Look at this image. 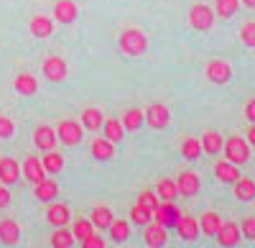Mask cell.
<instances>
[{
	"label": "cell",
	"mask_w": 255,
	"mask_h": 248,
	"mask_svg": "<svg viewBox=\"0 0 255 248\" xmlns=\"http://www.w3.org/2000/svg\"><path fill=\"white\" fill-rule=\"evenodd\" d=\"M51 33H54V20H51V18L36 15V18L31 20V36H36V38H49Z\"/></svg>",
	"instance_id": "f1b7e54d"
},
{
	"label": "cell",
	"mask_w": 255,
	"mask_h": 248,
	"mask_svg": "<svg viewBox=\"0 0 255 248\" xmlns=\"http://www.w3.org/2000/svg\"><path fill=\"white\" fill-rule=\"evenodd\" d=\"M69 74V67H67V61H64L61 56H49L44 61V77L51 79V82H61V79H67Z\"/></svg>",
	"instance_id": "7c38bea8"
},
{
	"label": "cell",
	"mask_w": 255,
	"mask_h": 248,
	"mask_svg": "<svg viewBox=\"0 0 255 248\" xmlns=\"http://www.w3.org/2000/svg\"><path fill=\"white\" fill-rule=\"evenodd\" d=\"M113 210L108 208V205H97V208H92V213H90V220H92V225L95 228H100V231H105L108 225L113 223Z\"/></svg>",
	"instance_id": "83f0119b"
},
{
	"label": "cell",
	"mask_w": 255,
	"mask_h": 248,
	"mask_svg": "<svg viewBox=\"0 0 255 248\" xmlns=\"http://www.w3.org/2000/svg\"><path fill=\"white\" fill-rule=\"evenodd\" d=\"M90 154L97 161H110V159H115V143L108 138H95L90 146Z\"/></svg>",
	"instance_id": "e0dca14e"
},
{
	"label": "cell",
	"mask_w": 255,
	"mask_h": 248,
	"mask_svg": "<svg viewBox=\"0 0 255 248\" xmlns=\"http://www.w3.org/2000/svg\"><path fill=\"white\" fill-rule=\"evenodd\" d=\"M54 18L59 20V23H64V26L74 23V20H77V5H74V0H56Z\"/></svg>",
	"instance_id": "2e32d148"
},
{
	"label": "cell",
	"mask_w": 255,
	"mask_h": 248,
	"mask_svg": "<svg viewBox=\"0 0 255 248\" xmlns=\"http://www.w3.org/2000/svg\"><path fill=\"white\" fill-rule=\"evenodd\" d=\"M33 195H36V200H41V202H51V200H56V195H59V184H56V179H41L38 184H33Z\"/></svg>",
	"instance_id": "44dd1931"
},
{
	"label": "cell",
	"mask_w": 255,
	"mask_h": 248,
	"mask_svg": "<svg viewBox=\"0 0 255 248\" xmlns=\"http://www.w3.org/2000/svg\"><path fill=\"white\" fill-rule=\"evenodd\" d=\"M199 141H202V154H209V156L220 154L222 146H225V136L217 133V131H207Z\"/></svg>",
	"instance_id": "7402d4cb"
},
{
	"label": "cell",
	"mask_w": 255,
	"mask_h": 248,
	"mask_svg": "<svg viewBox=\"0 0 255 248\" xmlns=\"http://www.w3.org/2000/svg\"><path fill=\"white\" fill-rule=\"evenodd\" d=\"M10 205V190L8 184H0V208H8Z\"/></svg>",
	"instance_id": "f6af8a7d"
},
{
	"label": "cell",
	"mask_w": 255,
	"mask_h": 248,
	"mask_svg": "<svg viewBox=\"0 0 255 248\" xmlns=\"http://www.w3.org/2000/svg\"><path fill=\"white\" fill-rule=\"evenodd\" d=\"M156 195L161 202H174L179 197V190H176V179H158L156 184Z\"/></svg>",
	"instance_id": "f546056e"
},
{
	"label": "cell",
	"mask_w": 255,
	"mask_h": 248,
	"mask_svg": "<svg viewBox=\"0 0 255 248\" xmlns=\"http://www.w3.org/2000/svg\"><path fill=\"white\" fill-rule=\"evenodd\" d=\"M82 133H84V126L79 120H61L56 126V138L64 143V146H77L82 141Z\"/></svg>",
	"instance_id": "277c9868"
},
{
	"label": "cell",
	"mask_w": 255,
	"mask_h": 248,
	"mask_svg": "<svg viewBox=\"0 0 255 248\" xmlns=\"http://www.w3.org/2000/svg\"><path fill=\"white\" fill-rule=\"evenodd\" d=\"M33 143H36L41 151H54L56 143H59L56 128H51V126H36V131H33Z\"/></svg>",
	"instance_id": "8fae6325"
},
{
	"label": "cell",
	"mask_w": 255,
	"mask_h": 248,
	"mask_svg": "<svg viewBox=\"0 0 255 248\" xmlns=\"http://www.w3.org/2000/svg\"><path fill=\"white\" fill-rule=\"evenodd\" d=\"M44 164H41V159H36V156H26V161H23V177L31 182V184H38L41 179H44Z\"/></svg>",
	"instance_id": "cb8c5ba5"
},
{
	"label": "cell",
	"mask_w": 255,
	"mask_h": 248,
	"mask_svg": "<svg viewBox=\"0 0 255 248\" xmlns=\"http://www.w3.org/2000/svg\"><path fill=\"white\" fill-rule=\"evenodd\" d=\"M51 246H54V248H72V246H74V233L67 228V225L54 228V233H51Z\"/></svg>",
	"instance_id": "d6a6232c"
},
{
	"label": "cell",
	"mask_w": 255,
	"mask_h": 248,
	"mask_svg": "<svg viewBox=\"0 0 255 248\" xmlns=\"http://www.w3.org/2000/svg\"><path fill=\"white\" fill-rule=\"evenodd\" d=\"M179 215H181V213L176 210V205H174V202H161L158 208L153 210V220H156V223H161V225H166V228L176 225Z\"/></svg>",
	"instance_id": "9a60e30c"
},
{
	"label": "cell",
	"mask_w": 255,
	"mask_h": 248,
	"mask_svg": "<svg viewBox=\"0 0 255 248\" xmlns=\"http://www.w3.org/2000/svg\"><path fill=\"white\" fill-rule=\"evenodd\" d=\"M243 113H245V118H248L250 123H255V97H250V100L245 102V108H243Z\"/></svg>",
	"instance_id": "ee69618b"
},
{
	"label": "cell",
	"mask_w": 255,
	"mask_h": 248,
	"mask_svg": "<svg viewBox=\"0 0 255 248\" xmlns=\"http://www.w3.org/2000/svg\"><path fill=\"white\" fill-rule=\"evenodd\" d=\"M245 141L250 143V149H255V123H250V128H248V136H245Z\"/></svg>",
	"instance_id": "bcb514c9"
},
{
	"label": "cell",
	"mask_w": 255,
	"mask_h": 248,
	"mask_svg": "<svg viewBox=\"0 0 255 248\" xmlns=\"http://www.w3.org/2000/svg\"><path fill=\"white\" fill-rule=\"evenodd\" d=\"M176 233L181 236V241H186V243H194L197 238H199V220L194 218V215H189V213H181L179 215V220H176Z\"/></svg>",
	"instance_id": "8992f818"
},
{
	"label": "cell",
	"mask_w": 255,
	"mask_h": 248,
	"mask_svg": "<svg viewBox=\"0 0 255 248\" xmlns=\"http://www.w3.org/2000/svg\"><path fill=\"white\" fill-rule=\"evenodd\" d=\"M13 90L18 95H23V97H31V95L38 92V82H36L33 74H18L15 82H13Z\"/></svg>",
	"instance_id": "484cf974"
},
{
	"label": "cell",
	"mask_w": 255,
	"mask_h": 248,
	"mask_svg": "<svg viewBox=\"0 0 255 248\" xmlns=\"http://www.w3.org/2000/svg\"><path fill=\"white\" fill-rule=\"evenodd\" d=\"M102 126H105V138H108V141L120 143V141L125 138V128H123V123H120L118 118H108Z\"/></svg>",
	"instance_id": "836d02e7"
},
{
	"label": "cell",
	"mask_w": 255,
	"mask_h": 248,
	"mask_svg": "<svg viewBox=\"0 0 255 248\" xmlns=\"http://www.w3.org/2000/svg\"><path fill=\"white\" fill-rule=\"evenodd\" d=\"M215 177L220 182H225V184H235V179L240 177V169H238V164H232L227 159H220L215 164Z\"/></svg>",
	"instance_id": "ac0fdd59"
},
{
	"label": "cell",
	"mask_w": 255,
	"mask_h": 248,
	"mask_svg": "<svg viewBox=\"0 0 255 248\" xmlns=\"http://www.w3.org/2000/svg\"><path fill=\"white\" fill-rule=\"evenodd\" d=\"M217 243L222 248H232V246H238L243 241V233H240V225L235 220H222V228L217 231Z\"/></svg>",
	"instance_id": "ba28073f"
},
{
	"label": "cell",
	"mask_w": 255,
	"mask_h": 248,
	"mask_svg": "<svg viewBox=\"0 0 255 248\" xmlns=\"http://www.w3.org/2000/svg\"><path fill=\"white\" fill-rule=\"evenodd\" d=\"M238 8H240V0H215V15H220L225 20L235 15Z\"/></svg>",
	"instance_id": "74e56055"
},
{
	"label": "cell",
	"mask_w": 255,
	"mask_h": 248,
	"mask_svg": "<svg viewBox=\"0 0 255 248\" xmlns=\"http://www.w3.org/2000/svg\"><path fill=\"white\" fill-rule=\"evenodd\" d=\"M13 133H15L13 120H10V118H5V115H0V138L8 141V138H13Z\"/></svg>",
	"instance_id": "b9f144b4"
},
{
	"label": "cell",
	"mask_w": 255,
	"mask_h": 248,
	"mask_svg": "<svg viewBox=\"0 0 255 248\" xmlns=\"http://www.w3.org/2000/svg\"><path fill=\"white\" fill-rule=\"evenodd\" d=\"M232 187H235V200H240V202H253L255 200V179L240 174Z\"/></svg>",
	"instance_id": "ffe728a7"
},
{
	"label": "cell",
	"mask_w": 255,
	"mask_h": 248,
	"mask_svg": "<svg viewBox=\"0 0 255 248\" xmlns=\"http://www.w3.org/2000/svg\"><path fill=\"white\" fill-rule=\"evenodd\" d=\"M222 154H225V159L227 161H232V164H245L248 159H250V143L243 138V136H227L225 138V146H222Z\"/></svg>",
	"instance_id": "6da1fadb"
},
{
	"label": "cell",
	"mask_w": 255,
	"mask_h": 248,
	"mask_svg": "<svg viewBox=\"0 0 255 248\" xmlns=\"http://www.w3.org/2000/svg\"><path fill=\"white\" fill-rule=\"evenodd\" d=\"M46 220L54 225V228H61V225H67V223L72 220V210H69V205H64V202H49Z\"/></svg>",
	"instance_id": "4fadbf2b"
},
{
	"label": "cell",
	"mask_w": 255,
	"mask_h": 248,
	"mask_svg": "<svg viewBox=\"0 0 255 248\" xmlns=\"http://www.w3.org/2000/svg\"><path fill=\"white\" fill-rule=\"evenodd\" d=\"M79 246H82V248H105V238L97 236V233H92L87 241H82Z\"/></svg>",
	"instance_id": "7bdbcfd3"
},
{
	"label": "cell",
	"mask_w": 255,
	"mask_h": 248,
	"mask_svg": "<svg viewBox=\"0 0 255 248\" xmlns=\"http://www.w3.org/2000/svg\"><path fill=\"white\" fill-rule=\"evenodd\" d=\"M120 123H123V128L125 131H138L143 123H145V113L140 110V108H130V110H125L123 113V118H120Z\"/></svg>",
	"instance_id": "4316f807"
},
{
	"label": "cell",
	"mask_w": 255,
	"mask_h": 248,
	"mask_svg": "<svg viewBox=\"0 0 255 248\" xmlns=\"http://www.w3.org/2000/svg\"><path fill=\"white\" fill-rule=\"evenodd\" d=\"M238 225H240V233L245 241H255V215H245Z\"/></svg>",
	"instance_id": "ab89813d"
},
{
	"label": "cell",
	"mask_w": 255,
	"mask_h": 248,
	"mask_svg": "<svg viewBox=\"0 0 255 248\" xmlns=\"http://www.w3.org/2000/svg\"><path fill=\"white\" fill-rule=\"evenodd\" d=\"M72 233H74V241H87L92 233H95V225H92V220L90 218H77L74 220V225H72Z\"/></svg>",
	"instance_id": "e575fe53"
},
{
	"label": "cell",
	"mask_w": 255,
	"mask_h": 248,
	"mask_svg": "<svg viewBox=\"0 0 255 248\" xmlns=\"http://www.w3.org/2000/svg\"><path fill=\"white\" fill-rule=\"evenodd\" d=\"M20 241V225L15 220H0V243L15 246Z\"/></svg>",
	"instance_id": "d4e9b609"
},
{
	"label": "cell",
	"mask_w": 255,
	"mask_h": 248,
	"mask_svg": "<svg viewBox=\"0 0 255 248\" xmlns=\"http://www.w3.org/2000/svg\"><path fill=\"white\" fill-rule=\"evenodd\" d=\"M79 123H82V126L87 128V131H100L102 123H105V118H102V113H100L97 108H84Z\"/></svg>",
	"instance_id": "4dcf8cb0"
},
{
	"label": "cell",
	"mask_w": 255,
	"mask_h": 248,
	"mask_svg": "<svg viewBox=\"0 0 255 248\" xmlns=\"http://www.w3.org/2000/svg\"><path fill=\"white\" fill-rule=\"evenodd\" d=\"M181 156H184L186 161H197V159L202 156V141L186 136V138L181 141Z\"/></svg>",
	"instance_id": "1f68e13d"
},
{
	"label": "cell",
	"mask_w": 255,
	"mask_h": 248,
	"mask_svg": "<svg viewBox=\"0 0 255 248\" xmlns=\"http://www.w3.org/2000/svg\"><path fill=\"white\" fill-rule=\"evenodd\" d=\"M220 228H222V218H220V213H215V210L202 213V218H199V231H202L204 236L215 238Z\"/></svg>",
	"instance_id": "d6986e66"
},
{
	"label": "cell",
	"mask_w": 255,
	"mask_h": 248,
	"mask_svg": "<svg viewBox=\"0 0 255 248\" xmlns=\"http://www.w3.org/2000/svg\"><path fill=\"white\" fill-rule=\"evenodd\" d=\"M143 241H145V246H151V248H161L168 241V228L161 225V223H156V220H151L148 225H143Z\"/></svg>",
	"instance_id": "52a82bcc"
},
{
	"label": "cell",
	"mask_w": 255,
	"mask_h": 248,
	"mask_svg": "<svg viewBox=\"0 0 255 248\" xmlns=\"http://www.w3.org/2000/svg\"><path fill=\"white\" fill-rule=\"evenodd\" d=\"M151 220H153V208L135 202V205H133V210H130V223H135V225H148Z\"/></svg>",
	"instance_id": "8d00e7d4"
},
{
	"label": "cell",
	"mask_w": 255,
	"mask_h": 248,
	"mask_svg": "<svg viewBox=\"0 0 255 248\" xmlns=\"http://www.w3.org/2000/svg\"><path fill=\"white\" fill-rule=\"evenodd\" d=\"M253 202H255V200H253Z\"/></svg>",
	"instance_id": "c3c4849f"
},
{
	"label": "cell",
	"mask_w": 255,
	"mask_h": 248,
	"mask_svg": "<svg viewBox=\"0 0 255 248\" xmlns=\"http://www.w3.org/2000/svg\"><path fill=\"white\" fill-rule=\"evenodd\" d=\"M240 41L248 49H255V20H248L240 26Z\"/></svg>",
	"instance_id": "f35d334b"
},
{
	"label": "cell",
	"mask_w": 255,
	"mask_h": 248,
	"mask_svg": "<svg viewBox=\"0 0 255 248\" xmlns=\"http://www.w3.org/2000/svg\"><path fill=\"white\" fill-rule=\"evenodd\" d=\"M20 179V164L13 159V156H3L0 159V182L3 184H15Z\"/></svg>",
	"instance_id": "5bb4252c"
},
{
	"label": "cell",
	"mask_w": 255,
	"mask_h": 248,
	"mask_svg": "<svg viewBox=\"0 0 255 248\" xmlns=\"http://www.w3.org/2000/svg\"><path fill=\"white\" fill-rule=\"evenodd\" d=\"M176 190H179L181 197H194V195H199V190H202L199 174H197V172H181V174L176 177Z\"/></svg>",
	"instance_id": "30bf717a"
},
{
	"label": "cell",
	"mask_w": 255,
	"mask_h": 248,
	"mask_svg": "<svg viewBox=\"0 0 255 248\" xmlns=\"http://www.w3.org/2000/svg\"><path fill=\"white\" fill-rule=\"evenodd\" d=\"M207 79L212 82V85H227V82L232 79V67L222 59H212L207 64Z\"/></svg>",
	"instance_id": "9c48e42d"
},
{
	"label": "cell",
	"mask_w": 255,
	"mask_h": 248,
	"mask_svg": "<svg viewBox=\"0 0 255 248\" xmlns=\"http://www.w3.org/2000/svg\"><path fill=\"white\" fill-rule=\"evenodd\" d=\"M138 202H140V205H148V208H153V210L161 205V200H158V195H156L153 190H143L140 197H138Z\"/></svg>",
	"instance_id": "60d3db41"
},
{
	"label": "cell",
	"mask_w": 255,
	"mask_h": 248,
	"mask_svg": "<svg viewBox=\"0 0 255 248\" xmlns=\"http://www.w3.org/2000/svg\"><path fill=\"white\" fill-rule=\"evenodd\" d=\"M145 123L153 131H163V128H168V123H171V110H168L163 102H153V105H148V110H145Z\"/></svg>",
	"instance_id": "5b68a950"
},
{
	"label": "cell",
	"mask_w": 255,
	"mask_h": 248,
	"mask_svg": "<svg viewBox=\"0 0 255 248\" xmlns=\"http://www.w3.org/2000/svg\"><path fill=\"white\" fill-rule=\"evenodd\" d=\"M108 233H110V241L115 243H125L130 238V223L125 218H113V223L108 225Z\"/></svg>",
	"instance_id": "603a6c76"
},
{
	"label": "cell",
	"mask_w": 255,
	"mask_h": 248,
	"mask_svg": "<svg viewBox=\"0 0 255 248\" xmlns=\"http://www.w3.org/2000/svg\"><path fill=\"white\" fill-rule=\"evenodd\" d=\"M189 23H191V28H194V31H209L212 26H215V10H212L209 5H204V3L191 5Z\"/></svg>",
	"instance_id": "3957f363"
},
{
	"label": "cell",
	"mask_w": 255,
	"mask_h": 248,
	"mask_svg": "<svg viewBox=\"0 0 255 248\" xmlns=\"http://www.w3.org/2000/svg\"><path fill=\"white\" fill-rule=\"evenodd\" d=\"M120 49L128 54V56H143L145 49H148V38L143 31L138 28H128L120 33Z\"/></svg>",
	"instance_id": "7a4b0ae2"
},
{
	"label": "cell",
	"mask_w": 255,
	"mask_h": 248,
	"mask_svg": "<svg viewBox=\"0 0 255 248\" xmlns=\"http://www.w3.org/2000/svg\"><path fill=\"white\" fill-rule=\"evenodd\" d=\"M41 164H44V172L46 174H59L64 169V156L56 154V151H44V159H41Z\"/></svg>",
	"instance_id": "d590c367"
},
{
	"label": "cell",
	"mask_w": 255,
	"mask_h": 248,
	"mask_svg": "<svg viewBox=\"0 0 255 248\" xmlns=\"http://www.w3.org/2000/svg\"><path fill=\"white\" fill-rule=\"evenodd\" d=\"M240 3H243L245 8H250V10H255V0H240Z\"/></svg>",
	"instance_id": "7dc6e473"
}]
</instances>
